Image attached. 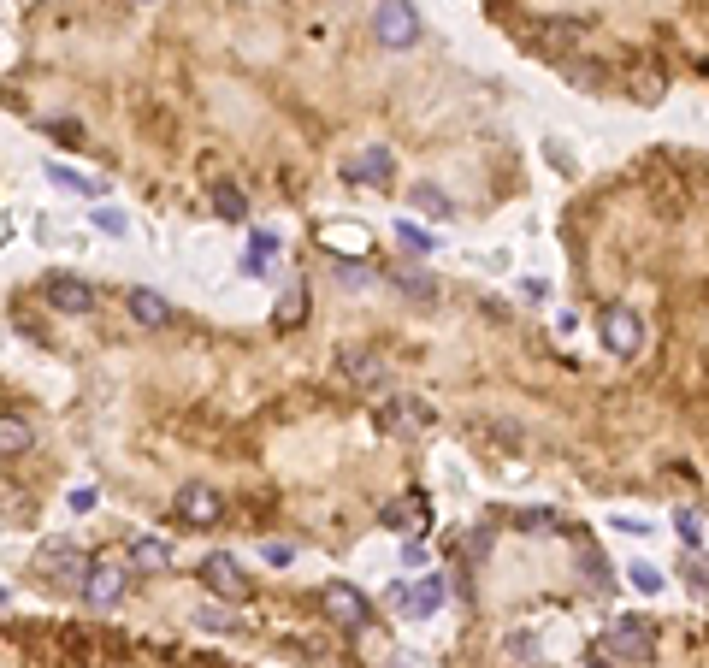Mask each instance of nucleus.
Instances as JSON below:
<instances>
[{
  "label": "nucleus",
  "mask_w": 709,
  "mask_h": 668,
  "mask_svg": "<svg viewBox=\"0 0 709 668\" xmlns=\"http://www.w3.org/2000/svg\"><path fill=\"white\" fill-rule=\"evenodd\" d=\"M95 225H101V231H113V237H119V231H125V213H113V207H101V213H95Z\"/></svg>",
  "instance_id": "nucleus-26"
},
{
  "label": "nucleus",
  "mask_w": 709,
  "mask_h": 668,
  "mask_svg": "<svg viewBox=\"0 0 709 668\" xmlns=\"http://www.w3.org/2000/svg\"><path fill=\"white\" fill-rule=\"evenodd\" d=\"M686 574H692V586H698V592H704V598H709V568H704V562H698V556L686 562Z\"/></svg>",
  "instance_id": "nucleus-27"
},
{
  "label": "nucleus",
  "mask_w": 709,
  "mask_h": 668,
  "mask_svg": "<svg viewBox=\"0 0 709 668\" xmlns=\"http://www.w3.org/2000/svg\"><path fill=\"white\" fill-rule=\"evenodd\" d=\"M390 178V148H367L349 160V184H385Z\"/></svg>",
  "instance_id": "nucleus-11"
},
{
  "label": "nucleus",
  "mask_w": 709,
  "mask_h": 668,
  "mask_svg": "<svg viewBox=\"0 0 709 668\" xmlns=\"http://www.w3.org/2000/svg\"><path fill=\"white\" fill-rule=\"evenodd\" d=\"M213 213H219V219H243V213H249V201H243V190L219 184V190H213Z\"/></svg>",
  "instance_id": "nucleus-18"
},
{
  "label": "nucleus",
  "mask_w": 709,
  "mask_h": 668,
  "mask_svg": "<svg viewBox=\"0 0 709 668\" xmlns=\"http://www.w3.org/2000/svg\"><path fill=\"white\" fill-rule=\"evenodd\" d=\"M414 201H420V207H426V213H450V201L438 196V190H432V184H420V190H414Z\"/></svg>",
  "instance_id": "nucleus-24"
},
{
  "label": "nucleus",
  "mask_w": 709,
  "mask_h": 668,
  "mask_svg": "<svg viewBox=\"0 0 709 668\" xmlns=\"http://www.w3.org/2000/svg\"><path fill=\"white\" fill-rule=\"evenodd\" d=\"M302 314H308V290H290V296L278 302V314H272V326H278V332H290V326H296Z\"/></svg>",
  "instance_id": "nucleus-16"
},
{
  "label": "nucleus",
  "mask_w": 709,
  "mask_h": 668,
  "mask_svg": "<svg viewBox=\"0 0 709 668\" xmlns=\"http://www.w3.org/2000/svg\"><path fill=\"white\" fill-rule=\"evenodd\" d=\"M674 527H680V544H698V515H680Z\"/></svg>",
  "instance_id": "nucleus-28"
},
{
  "label": "nucleus",
  "mask_w": 709,
  "mask_h": 668,
  "mask_svg": "<svg viewBox=\"0 0 709 668\" xmlns=\"http://www.w3.org/2000/svg\"><path fill=\"white\" fill-rule=\"evenodd\" d=\"M48 302H54L60 314H89V308H95V290H89L83 278H54V284H48Z\"/></svg>",
  "instance_id": "nucleus-9"
},
{
  "label": "nucleus",
  "mask_w": 709,
  "mask_h": 668,
  "mask_svg": "<svg viewBox=\"0 0 709 668\" xmlns=\"http://www.w3.org/2000/svg\"><path fill=\"white\" fill-rule=\"evenodd\" d=\"M385 420H390V432H420L426 426V408L420 402H390Z\"/></svg>",
  "instance_id": "nucleus-14"
},
{
  "label": "nucleus",
  "mask_w": 709,
  "mask_h": 668,
  "mask_svg": "<svg viewBox=\"0 0 709 668\" xmlns=\"http://www.w3.org/2000/svg\"><path fill=\"white\" fill-rule=\"evenodd\" d=\"M272 255H278V237H266V231H260L255 243H249V267H266V261H272Z\"/></svg>",
  "instance_id": "nucleus-23"
},
{
  "label": "nucleus",
  "mask_w": 709,
  "mask_h": 668,
  "mask_svg": "<svg viewBox=\"0 0 709 668\" xmlns=\"http://www.w3.org/2000/svg\"><path fill=\"white\" fill-rule=\"evenodd\" d=\"M166 314H172V308H166L154 290H130V320H136V326H166Z\"/></svg>",
  "instance_id": "nucleus-12"
},
{
  "label": "nucleus",
  "mask_w": 709,
  "mask_h": 668,
  "mask_svg": "<svg viewBox=\"0 0 709 668\" xmlns=\"http://www.w3.org/2000/svg\"><path fill=\"white\" fill-rule=\"evenodd\" d=\"M633 586H639V592H662V574H656V568H633Z\"/></svg>",
  "instance_id": "nucleus-25"
},
{
  "label": "nucleus",
  "mask_w": 709,
  "mask_h": 668,
  "mask_svg": "<svg viewBox=\"0 0 709 668\" xmlns=\"http://www.w3.org/2000/svg\"><path fill=\"white\" fill-rule=\"evenodd\" d=\"M396 237H402V249H414V255H426V249H432V237H426L420 225H408V219H396Z\"/></svg>",
  "instance_id": "nucleus-22"
},
{
  "label": "nucleus",
  "mask_w": 709,
  "mask_h": 668,
  "mask_svg": "<svg viewBox=\"0 0 709 668\" xmlns=\"http://www.w3.org/2000/svg\"><path fill=\"white\" fill-rule=\"evenodd\" d=\"M130 562H136V568H166V562H172V544H166V538H136V544H130Z\"/></svg>",
  "instance_id": "nucleus-13"
},
{
  "label": "nucleus",
  "mask_w": 709,
  "mask_h": 668,
  "mask_svg": "<svg viewBox=\"0 0 709 668\" xmlns=\"http://www.w3.org/2000/svg\"><path fill=\"white\" fill-rule=\"evenodd\" d=\"M603 343H609L615 355H639V343H645V320H639L633 308H609V314H603Z\"/></svg>",
  "instance_id": "nucleus-6"
},
{
  "label": "nucleus",
  "mask_w": 709,
  "mask_h": 668,
  "mask_svg": "<svg viewBox=\"0 0 709 668\" xmlns=\"http://www.w3.org/2000/svg\"><path fill=\"white\" fill-rule=\"evenodd\" d=\"M0 444H6V456H18V450L30 444V426H24L18 414H6V420H0Z\"/></svg>",
  "instance_id": "nucleus-20"
},
{
  "label": "nucleus",
  "mask_w": 709,
  "mask_h": 668,
  "mask_svg": "<svg viewBox=\"0 0 709 668\" xmlns=\"http://www.w3.org/2000/svg\"><path fill=\"white\" fill-rule=\"evenodd\" d=\"M136 6H148V0H136Z\"/></svg>",
  "instance_id": "nucleus-31"
},
{
  "label": "nucleus",
  "mask_w": 709,
  "mask_h": 668,
  "mask_svg": "<svg viewBox=\"0 0 709 668\" xmlns=\"http://www.w3.org/2000/svg\"><path fill=\"white\" fill-rule=\"evenodd\" d=\"M48 178L65 184V190H77V196H101V184L95 178H83V172H71V166H48Z\"/></svg>",
  "instance_id": "nucleus-19"
},
{
  "label": "nucleus",
  "mask_w": 709,
  "mask_h": 668,
  "mask_svg": "<svg viewBox=\"0 0 709 668\" xmlns=\"http://www.w3.org/2000/svg\"><path fill=\"white\" fill-rule=\"evenodd\" d=\"M219 491L213 485H201V479H190V485H178V497H172V515L184 521V527H213L219 521Z\"/></svg>",
  "instance_id": "nucleus-2"
},
{
  "label": "nucleus",
  "mask_w": 709,
  "mask_h": 668,
  "mask_svg": "<svg viewBox=\"0 0 709 668\" xmlns=\"http://www.w3.org/2000/svg\"><path fill=\"white\" fill-rule=\"evenodd\" d=\"M119 592H125V568L95 562V568H89V580H83V598L95 603V609H107V603H119Z\"/></svg>",
  "instance_id": "nucleus-8"
},
{
  "label": "nucleus",
  "mask_w": 709,
  "mask_h": 668,
  "mask_svg": "<svg viewBox=\"0 0 709 668\" xmlns=\"http://www.w3.org/2000/svg\"><path fill=\"white\" fill-rule=\"evenodd\" d=\"M201 627H219V633H225V627H231V615H225V609H201Z\"/></svg>",
  "instance_id": "nucleus-29"
},
{
  "label": "nucleus",
  "mask_w": 709,
  "mask_h": 668,
  "mask_svg": "<svg viewBox=\"0 0 709 668\" xmlns=\"http://www.w3.org/2000/svg\"><path fill=\"white\" fill-rule=\"evenodd\" d=\"M36 568L54 574V580H89V562H83V550H77L71 538H48L42 556H36Z\"/></svg>",
  "instance_id": "nucleus-4"
},
{
  "label": "nucleus",
  "mask_w": 709,
  "mask_h": 668,
  "mask_svg": "<svg viewBox=\"0 0 709 668\" xmlns=\"http://www.w3.org/2000/svg\"><path fill=\"white\" fill-rule=\"evenodd\" d=\"M373 30H379V48H408V42L420 36V18H414V6H408V0H379Z\"/></svg>",
  "instance_id": "nucleus-3"
},
{
  "label": "nucleus",
  "mask_w": 709,
  "mask_h": 668,
  "mask_svg": "<svg viewBox=\"0 0 709 668\" xmlns=\"http://www.w3.org/2000/svg\"><path fill=\"white\" fill-rule=\"evenodd\" d=\"M390 598H396V609H408V615H432V609H438V598H444V580H426V586H396Z\"/></svg>",
  "instance_id": "nucleus-10"
},
{
  "label": "nucleus",
  "mask_w": 709,
  "mask_h": 668,
  "mask_svg": "<svg viewBox=\"0 0 709 668\" xmlns=\"http://www.w3.org/2000/svg\"><path fill=\"white\" fill-rule=\"evenodd\" d=\"M349 379L355 385H379V361L373 355H349Z\"/></svg>",
  "instance_id": "nucleus-21"
},
{
  "label": "nucleus",
  "mask_w": 709,
  "mask_h": 668,
  "mask_svg": "<svg viewBox=\"0 0 709 668\" xmlns=\"http://www.w3.org/2000/svg\"><path fill=\"white\" fill-rule=\"evenodd\" d=\"M585 668H609V663H603V657H591V663H585Z\"/></svg>",
  "instance_id": "nucleus-30"
},
{
  "label": "nucleus",
  "mask_w": 709,
  "mask_h": 668,
  "mask_svg": "<svg viewBox=\"0 0 709 668\" xmlns=\"http://www.w3.org/2000/svg\"><path fill=\"white\" fill-rule=\"evenodd\" d=\"M320 243L325 249H355V255H361V249H367V231H361V225H355V231H349V225H325Z\"/></svg>",
  "instance_id": "nucleus-17"
},
{
  "label": "nucleus",
  "mask_w": 709,
  "mask_h": 668,
  "mask_svg": "<svg viewBox=\"0 0 709 668\" xmlns=\"http://www.w3.org/2000/svg\"><path fill=\"white\" fill-rule=\"evenodd\" d=\"M603 651H609L615 663H650V657H656V633H650L639 615H621V621L603 633Z\"/></svg>",
  "instance_id": "nucleus-1"
},
{
  "label": "nucleus",
  "mask_w": 709,
  "mask_h": 668,
  "mask_svg": "<svg viewBox=\"0 0 709 668\" xmlns=\"http://www.w3.org/2000/svg\"><path fill=\"white\" fill-rule=\"evenodd\" d=\"M420 515H426V503H420V497H408V503H390V509H385V527H390V533H402V527H420Z\"/></svg>",
  "instance_id": "nucleus-15"
},
{
  "label": "nucleus",
  "mask_w": 709,
  "mask_h": 668,
  "mask_svg": "<svg viewBox=\"0 0 709 668\" xmlns=\"http://www.w3.org/2000/svg\"><path fill=\"white\" fill-rule=\"evenodd\" d=\"M201 580H207L219 598H237V603L249 598V574H243L231 556H207V562H201Z\"/></svg>",
  "instance_id": "nucleus-7"
},
{
  "label": "nucleus",
  "mask_w": 709,
  "mask_h": 668,
  "mask_svg": "<svg viewBox=\"0 0 709 668\" xmlns=\"http://www.w3.org/2000/svg\"><path fill=\"white\" fill-rule=\"evenodd\" d=\"M320 609L337 621V627H367V598L355 592V586H343V580H331L320 592Z\"/></svg>",
  "instance_id": "nucleus-5"
}]
</instances>
